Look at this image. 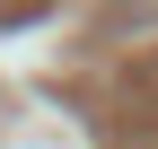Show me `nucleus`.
<instances>
[{
	"instance_id": "obj_1",
	"label": "nucleus",
	"mask_w": 158,
	"mask_h": 149,
	"mask_svg": "<svg viewBox=\"0 0 158 149\" xmlns=\"http://www.w3.org/2000/svg\"><path fill=\"white\" fill-rule=\"evenodd\" d=\"M149 9H158V0H149Z\"/></svg>"
}]
</instances>
